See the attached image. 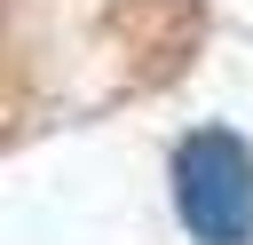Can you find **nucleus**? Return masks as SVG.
Returning a JSON list of instances; mask_svg holds the SVG:
<instances>
[{"label": "nucleus", "instance_id": "1", "mask_svg": "<svg viewBox=\"0 0 253 245\" xmlns=\"http://www.w3.org/2000/svg\"><path fill=\"white\" fill-rule=\"evenodd\" d=\"M174 213L198 245L253 237V150L229 126H198L174 142Z\"/></svg>", "mask_w": 253, "mask_h": 245}]
</instances>
